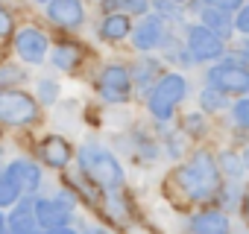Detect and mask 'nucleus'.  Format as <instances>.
Returning <instances> with one entry per match:
<instances>
[{"label": "nucleus", "mask_w": 249, "mask_h": 234, "mask_svg": "<svg viewBox=\"0 0 249 234\" xmlns=\"http://www.w3.org/2000/svg\"><path fill=\"white\" fill-rule=\"evenodd\" d=\"M176 182L182 184L188 199H211L214 193H220V161L211 158V152L199 150L188 158V164L176 170Z\"/></svg>", "instance_id": "nucleus-1"}, {"label": "nucleus", "mask_w": 249, "mask_h": 234, "mask_svg": "<svg viewBox=\"0 0 249 234\" xmlns=\"http://www.w3.org/2000/svg\"><path fill=\"white\" fill-rule=\"evenodd\" d=\"M79 170H82V176L91 184L103 187L106 193H114L123 184V167L103 144H94V141L82 144V150H79Z\"/></svg>", "instance_id": "nucleus-2"}, {"label": "nucleus", "mask_w": 249, "mask_h": 234, "mask_svg": "<svg viewBox=\"0 0 249 234\" xmlns=\"http://www.w3.org/2000/svg\"><path fill=\"white\" fill-rule=\"evenodd\" d=\"M185 94H188V82H185V76H179V73H164L159 82H156V88L150 91V100H147V105H150V114L156 117V120H170L173 117V111H176V105L185 100Z\"/></svg>", "instance_id": "nucleus-3"}, {"label": "nucleus", "mask_w": 249, "mask_h": 234, "mask_svg": "<svg viewBox=\"0 0 249 234\" xmlns=\"http://www.w3.org/2000/svg\"><path fill=\"white\" fill-rule=\"evenodd\" d=\"M0 120L9 126H30L38 120V102L24 91H3L0 94Z\"/></svg>", "instance_id": "nucleus-4"}, {"label": "nucleus", "mask_w": 249, "mask_h": 234, "mask_svg": "<svg viewBox=\"0 0 249 234\" xmlns=\"http://www.w3.org/2000/svg\"><path fill=\"white\" fill-rule=\"evenodd\" d=\"M205 79H208L211 88H217L223 94H249V67L237 65L234 59L214 65L205 73Z\"/></svg>", "instance_id": "nucleus-5"}, {"label": "nucleus", "mask_w": 249, "mask_h": 234, "mask_svg": "<svg viewBox=\"0 0 249 234\" xmlns=\"http://www.w3.org/2000/svg\"><path fill=\"white\" fill-rule=\"evenodd\" d=\"M185 44H188V50H191V56H194L196 62H214V59H220V56L226 53L223 38H220L217 33H211L205 24H194V27H188V33H185Z\"/></svg>", "instance_id": "nucleus-6"}, {"label": "nucleus", "mask_w": 249, "mask_h": 234, "mask_svg": "<svg viewBox=\"0 0 249 234\" xmlns=\"http://www.w3.org/2000/svg\"><path fill=\"white\" fill-rule=\"evenodd\" d=\"M97 91L106 102H126L132 94V73L120 65H108L97 79Z\"/></svg>", "instance_id": "nucleus-7"}, {"label": "nucleus", "mask_w": 249, "mask_h": 234, "mask_svg": "<svg viewBox=\"0 0 249 234\" xmlns=\"http://www.w3.org/2000/svg\"><path fill=\"white\" fill-rule=\"evenodd\" d=\"M132 41L141 53H150L156 47H161V41H167V27L159 15H147L141 24H135L132 30Z\"/></svg>", "instance_id": "nucleus-8"}, {"label": "nucleus", "mask_w": 249, "mask_h": 234, "mask_svg": "<svg viewBox=\"0 0 249 234\" xmlns=\"http://www.w3.org/2000/svg\"><path fill=\"white\" fill-rule=\"evenodd\" d=\"M36 219L44 231L62 228L71 219V205H65L62 199H36Z\"/></svg>", "instance_id": "nucleus-9"}, {"label": "nucleus", "mask_w": 249, "mask_h": 234, "mask_svg": "<svg viewBox=\"0 0 249 234\" xmlns=\"http://www.w3.org/2000/svg\"><path fill=\"white\" fill-rule=\"evenodd\" d=\"M47 15L53 24H59L62 30H79L85 21V9L82 0H53L47 6Z\"/></svg>", "instance_id": "nucleus-10"}, {"label": "nucleus", "mask_w": 249, "mask_h": 234, "mask_svg": "<svg viewBox=\"0 0 249 234\" xmlns=\"http://www.w3.org/2000/svg\"><path fill=\"white\" fill-rule=\"evenodd\" d=\"M15 53H18L24 62L38 65V62H44V56H47V38H44L38 30H21V33L15 35Z\"/></svg>", "instance_id": "nucleus-11"}, {"label": "nucleus", "mask_w": 249, "mask_h": 234, "mask_svg": "<svg viewBox=\"0 0 249 234\" xmlns=\"http://www.w3.org/2000/svg\"><path fill=\"white\" fill-rule=\"evenodd\" d=\"M6 176H9L24 193H36V190L41 187V170H38V164H33V161H27V158L12 161V164L6 167Z\"/></svg>", "instance_id": "nucleus-12"}, {"label": "nucleus", "mask_w": 249, "mask_h": 234, "mask_svg": "<svg viewBox=\"0 0 249 234\" xmlns=\"http://www.w3.org/2000/svg\"><path fill=\"white\" fill-rule=\"evenodd\" d=\"M38 152H41V161L47 164V167H65L68 161H71V144L65 141V138H59V135H47L41 144H38Z\"/></svg>", "instance_id": "nucleus-13"}, {"label": "nucleus", "mask_w": 249, "mask_h": 234, "mask_svg": "<svg viewBox=\"0 0 249 234\" xmlns=\"http://www.w3.org/2000/svg\"><path fill=\"white\" fill-rule=\"evenodd\" d=\"M199 21H202L211 33H217L220 38H229V35H231V30H237V27H234V21H231V15H229L226 9L214 6V3H205V6L199 9Z\"/></svg>", "instance_id": "nucleus-14"}, {"label": "nucleus", "mask_w": 249, "mask_h": 234, "mask_svg": "<svg viewBox=\"0 0 249 234\" xmlns=\"http://www.w3.org/2000/svg\"><path fill=\"white\" fill-rule=\"evenodd\" d=\"M194 234H229V217L223 211H199L191 219Z\"/></svg>", "instance_id": "nucleus-15"}, {"label": "nucleus", "mask_w": 249, "mask_h": 234, "mask_svg": "<svg viewBox=\"0 0 249 234\" xmlns=\"http://www.w3.org/2000/svg\"><path fill=\"white\" fill-rule=\"evenodd\" d=\"M164 73H161V65L156 62V59H150V56H144L138 65H135V73H132V82L141 88V91H153L156 88V82L161 79Z\"/></svg>", "instance_id": "nucleus-16"}, {"label": "nucleus", "mask_w": 249, "mask_h": 234, "mask_svg": "<svg viewBox=\"0 0 249 234\" xmlns=\"http://www.w3.org/2000/svg\"><path fill=\"white\" fill-rule=\"evenodd\" d=\"M126 35H132V24H129L126 15L114 12V15L103 18V24H100V38L103 41H120V38H126Z\"/></svg>", "instance_id": "nucleus-17"}, {"label": "nucleus", "mask_w": 249, "mask_h": 234, "mask_svg": "<svg viewBox=\"0 0 249 234\" xmlns=\"http://www.w3.org/2000/svg\"><path fill=\"white\" fill-rule=\"evenodd\" d=\"M79 62H82V50L76 47V44H59L56 50H53V65L59 67V70H76L79 67Z\"/></svg>", "instance_id": "nucleus-18"}, {"label": "nucleus", "mask_w": 249, "mask_h": 234, "mask_svg": "<svg viewBox=\"0 0 249 234\" xmlns=\"http://www.w3.org/2000/svg\"><path fill=\"white\" fill-rule=\"evenodd\" d=\"M103 6L108 15L120 12V15H144L150 9V0H103Z\"/></svg>", "instance_id": "nucleus-19"}, {"label": "nucleus", "mask_w": 249, "mask_h": 234, "mask_svg": "<svg viewBox=\"0 0 249 234\" xmlns=\"http://www.w3.org/2000/svg\"><path fill=\"white\" fill-rule=\"evenodd\" d=\"M220 170L229 176V179H240L243 176V170H246V161L240 158V155H234V152H220Z\"/></svg>", "instance_id": "nucleus-20"}, {"label": "nucleus", "mask_w": 249, "mask_h": 234, "mask_svg": "<svg viewBox=\"0 0 249 234\" xmlns=\"http://www.w3.org/2000/svg\"><path fill=\"white\" fill-rule=\"evenodd\" d=\"M199 102H202L205 111H220V108H226V94L217 91V88H205L199 94Z\"/></svg>", "instance_id": "nucleus-21"}, {"label": "nucleus", "mask_w": 249, "mask_h": 234, "mask_svg": "<svg viewBox=\"0 0 249 234\" xmlns=\"http://www.w3.org/2000/svg\"><path fill=\"white\" fill-rule=\"evenodd\" d=\"M24 190L3 173V182H0V205H3V208H9V205H15V199L21 196Z\"/></svg>", "instance_id": "nucleus-22"}, {"label": "nucleus", "mask_w": 249, "mask_h": 234, "mask_svg": "<svg viewBox=\"0 0 249 234\" xmlns=\"http://www.w3.org/2000/svg\"><path fill=\"white\" fill-rule=\"evenodd\" d=\"M231 117H234V123L240 129H249V97H243V100H237L231 105Z\"/></svg>", "instance_id": "nucleus-23"}, {"label": "nucleus", "mask_w": 249, "mask_h": 234, "mask_svg": "<svg viewBox=\"0 0 249 234\" xmlns=\"http://www.w3.org/2000/svg\"><path fill=\"white\" fill-rule=\"evenodd\" d=\"M38 100H41L44 105H53V102L59 100V85H56V82L41 79V82H38Z\"/></svg>", "instance_id": "nucleus-24"}, {"label": "nucleus", "mask_w": 249, "mask_h": 234, "mask_svg": "<svg viewBox=\"0 0 249 234\" xmlns=\"http://www.w3.org/2000/svg\"><path fill=\"white\" fill-rule=\"evenodd\" d=\"M18 79H21V73H18L12 65H6V67H3V73H0V85H3V91H9V85H12V82H18Z\"/></svg>", "instance_id": "nucleus-25"}, {"label": "nucleus", "mask_w": 249, "mask_h": 234, "mask_svg": "<svg viewBox=\"0 0 249 234\" xmlns=\"http://www.w3.org/2000/svg\"><path fill=\"white\" fill-rule=\"evenodd\" d=\"M234 27H237V33H243V35H249V3L237 12V18H234Z\"/></svg>", "instance_id": "nucleus-26"}, {"label": "nucleus", "mask_w": 249, "mask_h": 234, "mask_svg": "<svg viewBox=\"0 0 249 234\" xmlns=\"http://www.w3.org/2000/svg\"><path fill=\"white\" fill-rule=\"evenodd\" d=\"M208 3L226 9V12H234V9H243V0H208Z\"/></svg>", "instance_id": "nucleus-27"}, {"label": "nucleus", "mask_w": 249, "mask_h": 234, "mask_svg": "<svg viewBox=\"0 0 249 234\" xmlns=\"http://www.w3.org/2000/svg\"><path fill=\"white\" fill-rule=\"evenodd\" d=\"M0 33H3V38L12 35V18H9V12H0Z\"/></svg>", "instance_id": "nucleus-28"}, {"label": "nucleus", "mask_w": 249, "mask_h": 234, "mask_svg": "<svg viewBox=\"0 0 249 234\" xmlns=\"http://www.w3.org/2000/svg\"><path fill=\"white\" fill-rule=\"evenodd\" d=\"M85 234H111V231H106V228H100V225H88Z\"/></svg>", "instance_id": "nucleus-29"}, {"label": "nucleus", "mask_w": 249, "mask_h": 234, "mask_svg": "<svg viewBox=\"0 0 249 234\" xmlns=\"http://www.w3.org/2000/svg\"><path fill=\"white\" fill-rule=\"evenodd\" d=\"M47 234H79V231H73V228L62 225V228H53V231H47Z\"/></svg>", "instance_id": "nucleus-30"}, {"label": "nucleus", "mask_w": 249, "mask_h": 234, "mask_svg": "<svg viewBox=\"0 0 249 234\" xmlns=\"http://www.w3.org/2000/svg\"><path fill=\"white\" fill-rule=\"evenodd\" d=\"M243 214H246V219H249V190H246V196H243Z\"/></svg>", "instance_id": "nucleus-31"}, {"label": "nucleus", "mask_w": 249, "mask_h": 234, "mask_svg": "<svg viewBox=\"0 0 249 234\" xmlns=\"http://www.w3.org/2000/svg\"><path fill=\"white\" fill-rule=\"evenodd\" d=\"M243 161H246V167H249V150H246V152H243Z\"/></svg>", "instance_id": "nucleus-32"}, {"label": "nucleus", "mask_w": 249, "mask_h": 234, "mask_svg": "<svg viewBox=\"0 0 249 234\" xmlns=\"http://www.w3.org/2000/svg\"><path fill=\"white\" fill-rule=\"evenodd\" d=\"M246 59H249V41H246Z\"/></svg>", "instance_id": "nucleus-33"}, {"label": "nucleus", "mask_w": 249, "mask_h": 234, "mask_svg": "<svg viewBox=\"0 0 249 234\" xmlns=\"http://www.w3.org/2000/svg\"><path fill=\"white\" fill-rule=\"evenodd\" d=\"M38 3H47V0H38ZM50 3H53V0H50Z\"/></svg>", "instance_id": "nucleus-34"}, {"label": "nucleus", "mask_w": 249, "mask_h": 234, "mask_svg": "<svg viewBox=\"0 0 249 234\" xmlns=\"http://www.w3.org/2000/svg\"><path fill=\"white\" fill-rule=\"evenodd\" d=\"M173 3H185V0H173Z\"/></svg>", "instance_id": "nucleus-35"}]
</instances>
